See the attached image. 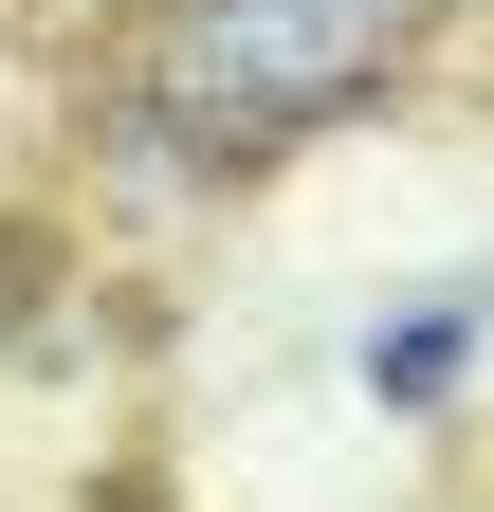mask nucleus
I'll return each mask as SVG.
<instances>
[{"label":"nucleus","instance_id":"nucleus-2","mask_svg":"<svg viewBox=\"0 0 494 512\" xmlns=\"http://www.w3.org/2000/svg\"><path fill=\"white\" fill-rule=\"evenodd\" d=\"M458 348H476V311H403V330L366 348V384H385V403H440V384H458Z\"/></svg>","mask_w":494,"mask_h":512},{"label":"nucleus","instance_id":"nucleus-3","mask_svg":"<svg viewBox=\"0 0 494 512\" xmlns=\"http://www.w3.org/2000/svg\"><path fill=\"white\" fill-rule=\"evenodd\" d=\"M19 311H37V238H0V348H19Z\"/></svg>","mask_w":494,"mask_h":512},{"label":"nucleus","instance_id":"nucleus-1","mask_svg":"<svg viewBox=\"0 0 494 512\" xmlns=\"http://www.w3.org/2000/svg\"><path fill=\"white\" fill-rule=\"evenodd\" d=\"M421 0H183V110L202 128H312L385 74Z\"/></svg>","mask_w":494,"mask_h":512}]
</instances>
